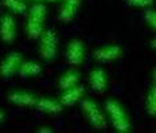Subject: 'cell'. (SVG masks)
<instances>
[{
	"instance_id": "cell-1",
	"label": "cell",
	"mask_w": 156,
	"mask_h": 133,
	"mask_svg": "<svg viewBox=\"0 0 156 133\" xmlns=\"http://www.w3.org/2000/svg\"><path fill=\"white\" fill-rule=\"evenodd\" d=\"M105 112L110 120V124L119 133H129L132 131V121L128 112L121 102L116 98L105 101Z\"/></svg>"
},
{
	"instance_id": "cell-2",
	"label": "cell",
	"mask_w": 156,
	"mask_h": 133,
	"mask_svg": "<svg viewBox=\"0 0 156 133\" xmlns=\"http://www.w3.org/2000/svg\"><path fill=\"white\" fill-rule=\"evenodd\" d=\"M47 18V7L44 3H35L31 5L27 15L26 32L30 39H39L42 32L44 31V20Z\"/></svg>"
},
{
	"instance_id": "cell-3",
	"label": "cell",
	"mask_w": 156,
	"mask_h": 133,
	"mask_svg": "<svg viewBox=\"0 0 156 133\" xmlns=\"http://www.w3.org/2000/svg\"><path fill=\"white\" fill-rule=\"evenodd\" d=\"M81 106H82V112L86 121L89 122V125L92 128L97 129V131H105L108 128L106 116L104 114V112L100 109V106L97 105V102L94 100L83 98L82 102H81Z\"/></svg>"
},
{
	"instance_id": "cell-4",
	"label": "cell",
	"mask_w": 156,
	"mask_h": 133,
	"mask_svg": "<svg viewBox=\"0 0 156 133\" xmlns=\"http://www.w3.org/2000/svg\"><path fill=\"white\" fill-rule=\"evenodd\" d=\"M59 39L53 28H46L39 38V57L46 62H51L58 57Z\"/></svg>"
},
{
	"instance_id": "cell-5",
	"label": "cell",
	"mask_w": 156,
	"mask_h": 133,
	"mask_svg": "<svg viewBox=\"0 0 156 133\" xmlns=\"http://www.w3.org/2000/svg\"><path fill=\"white\" fill-rule=\"evenodd\" d=\"M22 62H23V54L20 51H11L4 59L0 62V78L9 79L19 71Z\"/></svg>"
},
{
	"instance_id": "cell-6",
	"label": "cell",
	"mask_w": 156,
	"mask_h": 133,
	"mask_svg": "<svg viewBox=\"0 0 156 133\" xmlns=\"http://www.w3.org/2000/svg\"><path fill=\"white\" fill-rule=\"evenodd\" d=\"M93 58L98 63H109L122 58L124 55V48L117 43L105 44L102 47H98L93 51Z\"/></svg>"
},
{
	"instance_id": "cell-7",
	"label": "cell",
	"mask_w": 156,
	"mask_h": 133,
	"mask_svg": "<svg viewBox=\"0 0 156 133\" xmlns=\"http://www.w3.org/2000/svg\"><path fill=\"white\" fill-rule=\"evenodd\" d=\"M85 51H86L85 42L78 39V38L71 39L67 43L66 54H65L67 63L71 65L73 67L81 66L83 63V61H85Z\"/></svg>"
},
{
	"instance_id": "cell-8",
	"label": "cell",
	"mask_w": 156,
	"mask_h": 133,
	"mask_svg": "<svg viewBox=\"0 0 156 133\" xmlns=\"http://www.w3.org/2000/svg\"><path fill=\"white\" fill-rule=\"evenodd\" d=\"M18 37V26L14 15L5 14L0 18V39L5 44H12Z\"/></svg>"
},
{
	"instance_id": "cell-9",
	"label": "cell",
	"mask_w": 156,
	"mask_h": 133,
	"mask_svg": "<svg viewBox=\"0 0 156 133\" xmlns=\"http://www.w3.org/2000/svg\"><path fill=\"white\" fill-rule=\"evenodd\" d=\"M7 100L9 103L19 106V108H35L38 97L27 90H14V92L8 93Z\"/></svg>"
},
{
	"instance_id": "cell-10",
	"label": "cell",
	"mask_w": 156,
	"mask_h": 133,
	"mask_svg": "<svg viewBox=\"0 0 156 133\" xmlns=\"http://www.w3.org/2000/svg\"><path fill=\"white\" fill-rule=\"evenodd\" d=\"M89 83L92 90L97 93H105L109 89V78L104 67L97 66L92 69L89 74Z\"/></svg>"
},
{
	"instance_id": "cell-11",
	"label": "cell",
	"mask_w": 156,
	"mask_h": 133,
	"mask_svg": "<svg viewBox=\"0 0 156 133\" xmlns=\"http://www.w3.org/2000/svg\"><path fill=\"white\" fill-rule=\"evenodd\" d=\"M83 96H85V87L78 83L76 86H71L66 90H62V93L59 96V102L65 108H71V106L77 105L80 101H82Z\"/></svg>"
},
{
	"instance_id": "cell-12",
	"label": "cell",
	"mask_w": 156,
	"mask_h": 133,
	"mask_svg": "<svg viewBox=\"0 0 156 133\" xmlns=\"http://www.w3.org/2000/svg\"><path fill=\"white\" fill-rule=\"evenodd\" d=\"M82 5V0H63L59 7V14L58 18L62 23L67 24L76 19V16Z\"/></svg>"
},
{
	"instance_id": "cell-13",
	"label": "cell",
	"mask_w": 156,
	"mask_h": 133,
	"mask_svg": "<svg viewBox=\"0 0 156 133\" xmlns=\"http://www.w3.org/2000/svg\"><path fill=\"white\" fill-rule=\"evenodd\" d=\"M63 108L65 106L59 102V100L50 98V97H41L38 98L37 105H35V109L46 114H59L62 113Z\"/></svg>"
},
{
	"instance_id": "cell-14",
	"label": "cell",
	"mask_w": 156,
	"mask_h": 133,
	"mask_svg": "<svg viewBox=\"0 0 156 133\" xmlns=\"http://www.w3.org/2000/svg\"><path fill=\"white\" fill-rule=\"evenodd\" d=\"M80 81H81V73L77 69L71 67V69L63 71V73L61 74V77L58 78V87H59V90L62 92V90H66L71 86L78 85Z\"/></svg>"
},
{
	"instance_id": "cell-15",
	"label": "cell",
	"mask_w": 156,
	"mask_h": 133,
	"mask_svg": "<svg viewBox=\"0 0 156 133\" xmlns=\"http://www.w3.org/2000/svg\"><path fill=\"white\" fill-rule=\"evenodd\" d=\"M42 71H43V67H42L41 63L35 62V61H24L23 59L20 67H19L18 74L22 78H35Z\"/></svg>"
},
{
	"instance_id": "cell-16",
	"label": "cell",
	"mask_w": 156,
	"mask_h": 133,
	"mask_svg": "<svg viewBox=\"0 0 156 133\" xmlns=\"http://www.w3.org/2000/svg\"><path fill=\"white\" fill-rule=\"evenodd\" d=\"M145 112L149 117L156 118V83H152L145 96Z\"/></svg>"
},
{
	"instance_id": "cell-17",
	"label": "cell",
	"mask_w": 156,
	"mask_h": 133,
	"mask_svg": "<svg viewBox=\"0 0 156 133\" xmlns=\"http://www.w3.org/2000/svg\"><path fill=\"white\" fill-rule=\"evenodd\" d=\"M3 5L7 9L12 12V14H18V15H23L27 11V4L24 0H2Z\"/></svg>"
},
{
	"instance_id": "cell-18",
	"label": "cell",
	"mask_w": 156,
	"mask_h": 133,
	"mask_svg": "<svg viewBox=\"0 0 156 133\" xmlns=\"http://www.w3.org/2000/svg\"><path fill=\"white\" fill-rule=\"evenodd\" d=\"M143 19H144L145 24H147L151 30H154L156 32V9L145 8L144 14H143Z\"/></svg>"
},
{
	"instance_id": "cell-19",
	"label": "cell",
	"mask_w": 156,
	"mask_h": 133,
	"mask_svg": "<svg viewBox=\"0 0 156 133\" xmlns=\"http://www.w3.org/2000/svg\"><path fill=\"white\" fill-rule=\"evenodd\" d=\"M129 7L136 8H149L155 4V0H125Z\"/></svg>"
},
{
	"instance_id": "cell-20",
	"label": "cell",
	"mask_w": 156,
	"mask_h": 133,
	"mask_svg": "<svg viewBox=\"0 0 156 133\" xmlns=\"http://www.w3.org/2000/svg\"><path fill=\"white\" fill-rule=\"evenodd\" d=\"M38 132H39V133H53L54 129L48 128V126H41V128L38 129Z\"/></svg>"
},
{
	"instance_id": "cell-21",
	"label": "cell",
	"mask_w": 156,
	"mask_h": 133,
	"mask_svg": "<svg viewBox=\"0 0 156 133\" xmlns=\"http://www.w3.org/2000/svg\"><path fill=\"white\" fill-rule=\"evenodd\" d=\"M28 2H34V3H62L63 0H28Z\"/></svg>"
},
{
	"instance_id": "cell-22",
	"label": "cell",
	"mask_w": 156,
	"mask_h": 133,
	"mask_svg": "<svg viewBox=\"0 0 156 133\" xmlns=\"http://www.w3.org/2000/svg\"><path fill=\"white\" fill-rule=\"evenodd\" d=\"M151 77H152V81H154V83H156V67H154V69H152Z\"/></svg>"
},
{
	"instance_id": "cell-23",
	"label": "cell",
	"mask_w": 156,
	"mask_h": 133,
	"mask_svg": "<svg viewBox=\"0 0 156 133\" xmlns=\"http://www.w3.org/2000/svg\"><path fill=\"white\" fill-rule=\"evenodd\" d=\"M149 47L154 48V50H156V38H154L152 40H149Z\"/></svg>"
},
{
	"instance_id": "cell-24",
	"label": "cell",
	"mask_w": 156,
	"mask_h": 133,
	"mask_svg": "<svg viewBox=\"0 0 156 133\" xmlns=\"http://www.w3.org/2000/svg\"><path fill=\"white\" fill-rule=\"evenodd\" d=\"M4 120H5V113L0 109V124H2V122H4Z\"/></svg>"
}]
</instances>
